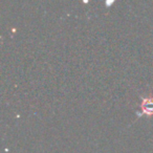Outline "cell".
Returning <instances> with one entry per match:
<instances>
[{"mask_svg": "<svg viewBox=\"0 0 153 153\" xmlns=\"http://www.w3.org/2000/svg\"><path fill=\"white\" fill-rule=\"evenodd\" d=\"M140 111L146 115H153V97H144L140 102Z\"/></svg>", "mask_w": 153, "mask_h": 153, "instance_id": "1", "label": "cell"}]
</instances>
